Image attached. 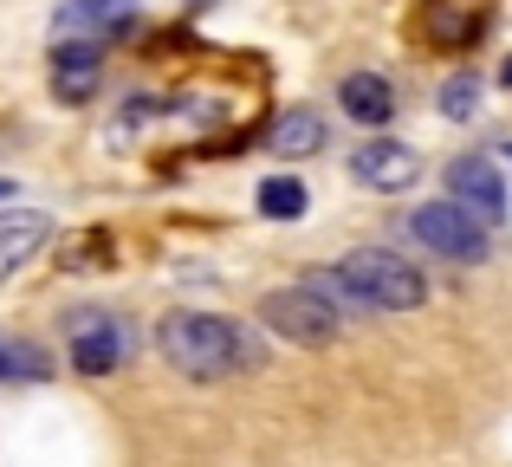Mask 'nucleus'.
Here are the masks:
<instances>
[{"mask_svg":"<svg viewBox=\"0 0 512 467\" xmlns=\"http://www.w3.org/2000/svg\"><path fill=\"white\" fill-rule=\"evenodd\" d=\"M156 344H163L169 370H182L188 383H214V377H234V370L260 364V344H253L240 325L214 318V312H175V318H163Z\"/></svg>","mask_w":512,"mask_h":467,"instance_id":"obj_1","label":"nucleus"},{"mask_svg":"<svg viewBox=\"0 0 512 467\" xmlns=\"http://www.w3.org/2000/svg\"><path fill=\"white\" fill-rule=\"evenodd\" d=\"M325 299L338 305H357V312H415V305L428 299V279L415 273L409 260H396V253L383 247H357L344 253L338 266H331L325 279H312Z\"/></svg>","mask_w":512,"mask_h":467,"instance_id":"obj_2","label":"nucleus"},{"mask_svg":"<svg viewBox=\"0 0 512 467\" xmlns=\"http://www.w3.org/2000/svg\"><path fill=\"white\" fill-rule=\"evenodd\" d=\"M260 318H266V331H279V338H292V344H331L338 338V305L325 299L318 286H279V292H266L260 299Z\"/></svg>","mask_w":512,"mask_h":467,"instance_id":"obj_3","label":"nucleus"},{"mask_svg":"<svg viewBox=\"0 0 512 467\" xmlns=\"http://www.w3.org/2000/svg\"><path fill=\"white\" fill-rule=\"evenodd\" d=\"M415 240H422L428 253H441V260H461V266H480L487 260V221H474L461 202H428V208H415Z\"/></svg>","mask_w":512,"mask_h":467,"instance_id":"obj_4","label":"nucleus"},{"mask_svg":"<svg viewBox=\"0 0 512 467\" xmlns=\"http://www.w3.org/2000/svg\"><path fill=\"white\" fill-rule=\"evenodd\" d=\"M65 351H72V364L85 370V377H111V370L130 357V325L117 312L85 305V312L65 318Z\"/></svg>","mask_w":512,"mask_h":467,"instance_id":"obj_5","label":"nucleus"},{"mask_svg":"<svg viewBox=\"0 0 512 467\" xmlns=\"http://www.w3.org/2000/svg\"><path fill=\"white\" fill-rule=\"evenodd\" d=\"M448 202H461L474 221H506V182L487 156H454L448 163Z\"/></svg>","mask_w":512,"mask_h":467,"instance_id":"obj_6","label":"nucleus"},{"mask_svg":"<svg viewBox=\"0 0 512 467\" xmlns=\"http://www.w3.org/2000/svg\"><path fill=\"white\" fill-rule=\"evenodd\" d=\"M415 33H422L428 46H441V52H461V46H474V39L487 33V0H428L422 20H415Z\"/></svg>","mask_w":512,"mask_h":467,"instance_id":"obj_7","label":"nucleus"},{"mask_svg":"<svg viewBox=\"0 0 512 467\" xmlns=\"http://www.w3.org/2000/svg\"><path fill=\"white\" fill-rule=\"evenodd\" d=\"M143 0H59V13H52V33L59 39H111L117 26L137 20Z\"/></svg>","mask_w":512,"mask_h":467,"instance_id":"obj_8","label":"nucleus"},{"mask_svg":"<svg viewBox=\"0 0 512 467\" xmlns=\"http://www.w3.org/2000/svg\"><path fill=\"white\" fill-rule=\"evenodd\" d=\"M98 39H59V52H52V91H59V104H91V91H98Z\"/></svg>","mask_w":512,"mask_h":467,"instance_id":"obj_9","label":"nucleus"},{"mask_svg":"<svg viewBox=\"0 0 512 467\" xmlns=\"http://www.w3.org/2000/svg\"><path fill=\"white\" fill-rule=\"evenodd\" d=\"M350 176L370 182V189H383V195H396V189H409V182L422 176V156L402 150V143H363V150L350 156Z\"/></svg>","mask_w":512,"mask_h":467,"instance_id":"obj_10","label":"nucleus"},{"mask_svg":"<svg viewBox=\"0 0 512 467\" xmlns=\"http://www.w3.org/2000/svg\"><path fill=\"white\" fill-rule=\"evenodd\" d=\"M46 234H52V221L39 215V208H0V279L33 260V253L46 247Z\"/></svg>","mask_w":512,"mask_h":467,"instance_id":"obj_11","label":"nucleus"},{"mask_svg":"<svg viewBox=\"0 0 512 467\" xmlns=\"http://www.w3.org/2000/svg\"><path fill=\"white\" fill-rule=\"evenodd\" d=\"M338 104H344V117H357V124H370V130L396 117V91H389L383 72H350L338 85Z\"/></svg>","mask_w":512,"mask_h":467,"instance_id":"obj_12","label":"nucleus"},{"mask_svg":"<svg viewBox=\"0 0 512 467\" xmlns=\"http://www.w3.org/2000/svg\"><path fill=\"white\" fill-rule=\"evenodd\" d=\"M266 150H273V156H318V150H325V117L305 111V104L279 111L273 124H266Z\"/></svg>","mask_w":512,"mask_h":467,"instance_id":"obj_13","label":"nucleus"},{"mask_svg":"<svg viewBox=\"0 0 512 467\" xmlns=\"http://www.w3.org/2000/svg\"><path fill=\"white\" fill-rule=\"evenodd\" d=\"M111 253H117V240L104 234V228H85V234H65V240H59V266H65V273H91V266H111Z\"/></svg>","mask_w":512,"mask_h":467,"instance_id":"obj_14","label":"nucleus"},{"mask_svg":"<svg viewBox=\"0 0 512 467\" xmlns=\"http://www.w3.org/2000/svg\"><path fill=\"white\" fill-rule=\"evenodd\" d=\"M46 377H52V364H46V351H39V344L0 338V383H46Z\"/></svg>","mask_w":512,"mask_h":467,"instance_id":"obj_15","label":"nucleus"},{"mask_svg":"<svg viewBox=\"0 0 512 467\" xmlns=\"http://www.w3.org/2000/svg\"><path fill=\"white\" fill-rule=\"evenodd\" d=\"M260 215L266 221H299L305 215V182H292V176L260 182Z\"/></svg>","mask_w":512,"mask_h":467,"instance_id":"obj_16","label":"nucleus"},{"mask_svg":"<svg viewBox=\"0 0 512 467\" xmlns=\"http://www.w3.org/2000/svg\"><path fill=\"white\" fill-rule=\"evenodd\" d=\"M474 104H480V78L474 72H454L448 85H441V111L461 124V117H474Z\"/></svg>","mask_w":512,"mask_h":467,"instance_id":"obj_17","label":"nucleus"},{"mask_svg":"<svg viewBox=\"0 0 512 467\" xmlns=\"http://www.w3.org/2000/svg\"><path fill=\"white\" fill-rule=\"evenodd\" d=\"M500 85H506V91H512V59H506V65H500Z\"/></svg>","mask_w":512,"mask_h":467,"instance_id":"obj_18","label":"nucleus"},{"mask_svg":"<svg viewBox=\"0 0 512 467\" xmlns=\"http://www.w3.org/2000/svg\"><path fill=\"white\" fill-rule=\"evenodd\" d=\"M7 195H13V189H7V182H0V202H7Z\"/></svg>","mask_w":512,"mask_h":467,"instance_id":"obj_19","label":"nucleus"},{"mask_svg":"<svg viewBox=\"0 0 512 467\" xmlns=\"http://www.w3.org/2000/svg\"><path fill=\"white\" fill-rule=\"evenodd\" d=\"M188 7H208V0H188Z\"/></svg>","mask_w":512,"mask_h":467,"instance_id":"obj_20","label":"nucleus"}]
</instances>
